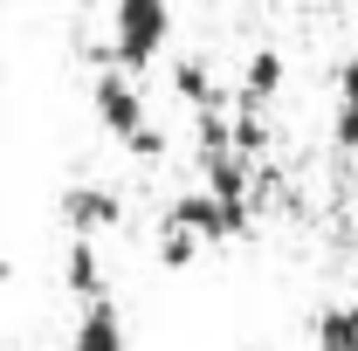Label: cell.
<instances>
[{"label":"cell","instance_id":"cell-5","mask_svg":"<svg viewBox=\"0 0 358 351\" xmlns=\"http://www.w3.org/2000/svg\"><path fill=\"white\" fill-rule=\"evenodd\" d=\"M69 351H131V331H124V310H117V296H90V303L76 310Z\"/></svg>","mask_w":358,"mask_h":351},{"label":"cell","instance_id":"cell-12","mask_svg":"<svg viewBox=\"0 0 358 351\" xmlns=\"http://www.w3.org/2000/svg\"><path fill=\"white\" fill-rule=\"evenodd\" d=\"M338 103H358V48L338 62Z\"/></svg>","mask_w":358,"mask_h":351},{"label":"cell","instance_id":"cell-13","mask_svg":"<svg viewBox=\"0 0 358 351\" xmlns=\"http://www.w3.org/2000/svg\"><path fill=\"white\" fill-rule=\"evenodd\" d=\"M241 351H262V345H241Z\"/></svg>","mask_w":358,"mask_h":351},{"label":"cell","instance_id":"cell-10","mask_svg":"<svg viewBox=\"0 0 358 351\" xmlns=\"http://www.w3.org/2000/svg\"><path fill=\"white\" fill-rule=\"evenodd\" d=\"M193 255H200V241H193L186 227H173V220H159V262L166 268H193Z\"/></svg>","mask_w":358,"mask_h":351},{"label":"cell","instance_id":"cell-1","mask_svg":"<svg viewBox=\"0 0 358 351\" xmlns=\"http://www.w3.org/2000/svg\"><path fill=\"white\" fill-rule=\"evenodd\" d=\"M90 110H96V124H103V138H117L131 159H166V131L152 124V110H145V96H138V76L131 69H103L96 83H90Z\"/></svg>","mask_w":358,"mask_h":351},{"label":"cell","instance_id":"cell-2","mask_svg":"<svg viewBox=\"0 0 358 351\" xmlns=\"http://www.w3.org/2000/svg\"><path fill=\"white\" fill-rule=\"evenodd\" d=\"M173 42V0H110V62L145 76Z\"/></svg>","mask_w":358,"mask_h":351},{"label":"cell","instance_id":"cell-4","mask_svg":"<svg viewBox=\"0 0 358 351\" xmlns=\"http://www.w3.org/2000/svg\"><path fill=\"white\" fill-rule=\"evenodd\" d=\"M117 220H124V200H117V186H96V179H83V186H62V227H69V234H83V241H103Z\"/></svg>","mask_w":358,"mask_h":351},{"label":"cell","instance_id":"cell-7","mask_svg":"<svg viewBox=\"0 0 358 351\" xmlns=\"http://www.w3.org/2000/svg\"><path fill=\"white\" fill-rule=\"evenodd\" d=\"M248 110H268L275 96H282V48H255L248 62H241V89H234Z\"/></svg>","mask_w":358,"mask_h":351},{"label":"cell","instance_id":"cell-8","mask_svg":"<svg viewBox=\"0 0 358 351\" xmlns=\"http://www.w3.org/2000/svg\"><path fill=\"white\" fill-rule=\"evenodd\" d=\"M317 351H358V303H324L310 324Z\"/></svg>","mask_w":358,"mask_h":351},{"label":"cell","instance_id":"cell-3","mask_svg":"<svg viewBox=\"0 0 358 351\" xmlns=\"http://www.w3.org/2000/svg\"><path fill=\"white\" fill-rule=\"evenodd\" d=\"M173 227H186L200 248H221V241H241L248 234V207L241 200H221V193H207V186H186L173 207H166Z\"/></svg>","mask_w":358,"mask_h":351},{"label":"cell","instance_id":"cell-6","mask_svg":"<svg viewBox=\"0 0 358 351\" xmlns=\"http://www.w3.org/2000/svg\"><path fill=\"white\" fill-rule=\"evenodd\" d=\"M62 282H69V296H110V282H103V255H96V241L83 234H69L62 241Z\"/></svg>","mask_w":358,"mask_h":351},{"label":"cell","instance_id":"cell-9","mask_svg":"<svg viewBox=\"0 0 358 351\" xmlns=\"http://www.w3.org/2000/svg\"><path fill=\"white\" fill-rule=\"evenodd\" d=\"M173 89L186 96V103H193V110H221V103H227V89L214 83V69H207L200 55H186V62H173Z\"/></svg>","mask_w":358,"mask_h":351},{"label":"cell","instance_id":"cell-11","mask_svg":"<svg viewBox=\"0 0 358 351\" xmlns=\"http://www.w3.org/2000/svg\"><path fill=\"white\" fill-rule=\"evenodd\" d=\"M331 145L352 159L358 152V103H338V117H331Z\"/></svg>","mask_w":358,"mask_h":351}]
</instances>
